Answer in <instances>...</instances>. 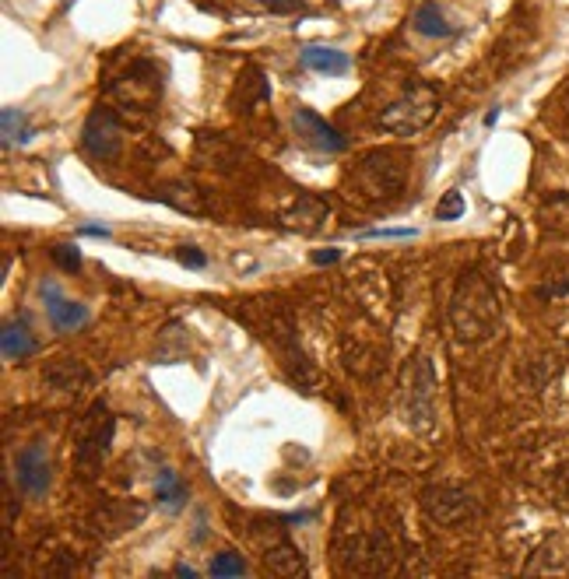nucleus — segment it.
<instances>
[{"label":"nucleus","mask_w":569,"mask_h":579,"mask_svg":"<svg viewBox=\"0 0 569 579\" xmlns=\"http://www.w3.org/2000/svg\"><path fill=\"white\" fill-rule=\"evenodd\" d=\"M538 295L541 299H552V302L569 299V267H555V271H548L545 281H541V288H538Z\"/></svg>","instance_id":"4be33fe9"},{"label":"nucleus","mask_w":569,"mask_h":579,"mask_svg":"<svg viewBox=\"0 0 569 579\" xmlns=\"http://www.w3.org/2000/svg\"><path fill=\"white\" fill-rule=\"evenodd\" d=\"M81 236H102V239H109V229H106V225H81Z\"/></svg>","instance_id":"7c9ffc66"},{"label":"nucleus","mask_w":569,"mask_h":579,"mask_svg":"<svg viewBox=\"0 0 569 579\" xmlns=\"http://www.w3.org/2000/svg\"><path fill=\"white\" fill-rule=\"evenodd\" d=\"M159 201L173 204L176 211H187V215H204V197L197 193V186H190V183L162 186V190H159Z\"/></svg>","instance_id":"6ab92c4d"},{"label":"nucleus","mask_w":569,"mask_h":579,"mask_svg":"<svg viewBox=\"0 0 569 579\" xmlns=\"http://www.w3.org/2000/svg\"><path fill=\"white\" fill-rule=\"evenodd\" d=\"M541 229L559 239H569V193H552L538 211Z\"/></svg>","instance_id":"a211bd4d"},{"label":"nucleus","mask_w":569,"mask_h":579,"mask_svg":"<svg viewBox=\"0 0 569 579\" xmlns=\"http://www.w3.org/2000/svg\"><path fill=\"white\" fill-rule=\"evenodd\" d=\"M408 165L404 151H369L355 169V190L366 201H394L408 183Z\"/></svg>","instance_id":"7ed1b4c3"},{"label":"nucleus","mask_w":569,"mask_h":579,"mask_svg":"<svg viewBox=\"0 0 569 579\" xmlns=\"http://www.w3.org/2000/svg\"><path fill=\"white\" fill-rule=\"evenodd\" d=\"M303 67L306 71H317V74H327V78H341V74L352 71V57L334 46H306L303 50Z\"/></svg>","instance_id":"4468645a"},{"label":"nucleus","mask_w":569,"mask_h":579,"mask_svg":"<svg viewBox=\"0 0 569 579\" xmlns=\"http://www.w3.org/2000/svg\"><path fill=\"white\" fill-rule=\"evenodd\" d=\"M401 415L408 429L433 432L436 425V369L429 355H415L401 372Z\"/></svg>","instance_id":"f03ea898"},{"label":"nucleus","mask_w":569,"mask_h":579,"mask_svg":"<svg viewBox=\"0 0 569 579\" xmlns=\"http://www.w3.org/2000/svg\"><path fill=\"white\" fill-rule=\"evenodd\" d=\"M39 295H43L46 316H50V327L57 330V334H71V330H81L88 323V309L81 306V302L67 299L53 281H43Z\"/></svg>","instance_id":"9b49d317"},{"label":"nucleus","mask_w":569,"mask_h":579,"mask_svg":"<svg viewBox=\"0 0 569 579\" xmlns=\"http://www.w3.org/2000/svg\"><path fill=\"white\" fill-rule=\"evenodd\" d=\"M436 218H440V222H457V218H464V197H461V190H447V197H443V201L436 204Z\"/></svg>","instance_id":"b1692460"},{"label":"nucleus","mask_w":569,"mask_h":579,"mask_svg":"<svg viewBox=\"0 0 569 579\" xmlns=\"http://www.w3.org/2000/svg\"><path fill=\"white\" fill-rule=\"evenodd\" d=\"M338 260H341L338 250H317V253H313V264H320V267H324V264H338Z\"/></svg>","instance_id":"c756f323"},{"label":"nucleus","mask_w":569,"mask_h":579,"mask_svg":"<svg viewBox=\"0 0 569 579\" xmlns=\"http://www.w3.org/2000/svg\"><path fill=\"white\" fill-rule=\"evenodd\" d=\"M292 127H296L299 141L324 151V155H338V151L348 148L345 134H341L338 127H331L324 116L313 113V109H296V113H292Z\"/></svg>","instance_id":"9d476101"},{"label":"nucleus","mask_w":569,"mask_h":579,"mask_svg":"<svg viewBox=\"0 0 569 579\" xmlns=\"http://www.w3.org/2000/svg\"><path fill=\"white\" fill-rule=\"evenodd\" d=\"M113 418L106 415V404H95L92 408V418L85 422L81 429V439H78V471L85 478H95L109 453V443H113Z\"/></svg>","instance_id":"39448f33"},{"label":"nucleus","mask_w":569,"mask_h":579,"mask_svg":"<svg viewBox=\"0 0 569 579\" xmlns=\"http://www.w3.org/2000/svg\"><path fill=\"white\" fill-rule=\"evenodd\" d=\"M436 113H440V95H436L429 85H415V88H408L401 99L390 102V106L383 109L376 127L390 130V134H397V137H411V134H418V130L429 127V123L436 120Z\"/></svg>","instance_id":"20e7f679"},{"label":"nucleus","mask_w":569,"mask_h":579,"mask_svg":"<svg viewBox=\"0 0 569 579\" xmlns=\"http://www.w3.org/2000/svg\"><path fill=\"white\" fill-rule=\"evenodd\" d=\"M36 337H32L29 323L25 320H8L4 330H0V355L8 358V362H25V358L36 355Z\"/></svg>","instance_id":"ddd939ff"},{"label":"nucleus","mask_w":569,"mask_h":579,"mask_svg":"<svg viewBox=\"0 0 569 579\" xmlns=\"http://www.w3.org/2000/svg\"><path fill=\"white\" fill-rule=\"evenodd\" d=\"M415 229H369L362 232V239H415Z\"/></svg>","instance_id":"bb28decb"},{"label":"nucleus","mask_w":569,"mask_h":579,"mask_svg":"<svg viewBox=\"0 0 569 579\" xmlns=\"http://www.w3.org/2000/svg\"><path fill=\"white\" fill-rule=\"evenodd\" d=\"M81 144L88 148V155L102 158V162H113L123 151V123L113 109H95L85 120L81 130Z\"/></svg>","instance_id":"0eeeda50"},{"label":"nucleus","mask_w":569,"mask_h":579,"mask_svg":"<svg viewBox=\"0 0 569 579\" xmlns=\"http://www.w3.org/2000/svg\"><path fill=\"white\" fill-rule=\"evenodd\" d=\"M0 123H4V148H15V144H25L29 141V120H25V113H18V109H4L0 113Z\"/></svg>","instance_id":"412c9836"},{"label":"nucleus","mask_w":569,"mask_h":579,"mask_svg":"<svg viewBox=\"0 0 569 579\" xmlns=\"http://www.w3.org/2000/svg\"><path fill=\"white\" fill-rule=\"evenodd\" d=\"M53 260H57L64 271H78V267H81V253H78V246H71V243H57V246H53Z\"/></svg>","instance_id":"393cba45"},{"label":"nucleus","mask_w":569,"mask_h":579,"mask_svg":"<svg viewBox=\"0 0 569 579\" xmlns=\"http://www.w3.org/2000/svg\"><path fill=\"white\" fill-rule=\"evenodd\" d=\"M264 562H267V569L278 572V576H306V565H303V558H299V548L285 541V537H278V544H267Z\"/></svg>","instance_id":"2eb2a0df"},{"label":"nucleus","mask_w":569,"mask_h":579,"mask_svg":"<svg viewBox=\"0 0 569 579\" xmlns=\"http://www.w3.org/2000/svg\"><path fill=\"white\" fill-rule=\"evenodd\" d=\"M155 499H159L162 506H169V509L183 506V499H187V485L180 481V474L169 471V467H162L159 478H155Z\"/></svg>","instance_id":"aec40b11"},{"label":"nucleus","mask_w":569,"mask_h":579,"mask_svg":"<svg viewBox=\"0 0 569 579\" xmlns=\"http://www.w3.org/2000/svg\"><path fill=\"white\" fill-rule=\"evenodd\" d=\"M43 379L50 386H57V390H81V386L92 379V372L81 362H74V358H60V362H53L50 369L43 372Z\"/></svg>","instance_id":"f3484780"},{"label":"nucleus","mask_w":569,"mask_h":579,"mask_svg":"<svg viewBox=\"0 0 569 579\" xmlns=\"http://www.w3.org/2000/svg\"><path fill=\"white\" fill-rule=\"evenodd\" d=\"M422 509L440 527H461L475 516V499L457 485H433L422 492Z\"/></svg>","instance_id":"423d86ee"},{"label":"nucleus","mask_w":569,"mask_h":579,"mask_svg":"<svg viewBox=\"0 0 569 579\" xmlns=\"http://www.w3.org/2000/svg\"><path fill=\"white\" fill-rule=\"evenodd\" d=\"M18 488H22L29 499H43L50 492L53 481V467H50V453H46V443L36 439L29 443L22 453H18Z\"/></svg>","instance_id":"6e6552de"},{"label":"nucleus","mask_w":569,"mask_h":579,"mask_svg":"<svg viewBox=\"0 0 569 579\" xmlns=\"http://www.w3.org/2000/svg\"><path fill=\"white\" fill-rule=\"evenodd\" d=\"M257 4L271 11V15H292V11H299V0H257Z\"/></svg>","instance_id":"cd10ccee"},{"label":"nucleus","mask_w":569,"mask_h":579,"mask_svg":"<svg viewBox=\"0 0 569 579\" xmlns=\"http://www.w3.org/2000/svg\"><path fill=\"white\" fill-rule=\"evenodd\" d=\"M555 488H559L562 495H569V460L555 471Z\"/></svg>","instance_id":"c85d7f7f"},{"label":"nucleus","mask_w":569,"mask_h":579,"mask_svg":"<svg viewBox=\"0 0 569 579\" xmlns=\"http://www.w3.org/2000/svg\"><path fill=\"white\" fill-rule=\"evenodd\" d=\"M176 576H187V579H194V576H197V569H190V565H176Z\"/></svg>","instance_id":"2f4dec72"},{"label":"nucleus","mask_w":569,"mask_h":579,"mask_svg":"<svg viewBox=\"0 0 569 579\" xmlns=\"http://www.w3.org/2000/svg\"><path fill=\"white\" fill-rule=\"evenodd\" d=\"M503 320V306H499V292L482 271H464L450 299V327H454L457 341L482 344L499 330Z\"/></svg>","instance_id":"f257e3e1"},{"label":"nucleus","mask_w":569,"mask_h":579,"mask_svg":"<svg viewBox=\"0 0 569 579\" xmlns=\"http://www.w3.org/2000/svg\"><path fill=\"white\" fill-rule=\"evenodd\" d=\"M327 215H331L327 201L306 193V197H299L289 211H281V225H285V229H299V232H317V229H324Z\"/></svg>","instance_id":"f8f14e48"},{"label":"nucleus","mask_w":569,"mask_h":579,"mask_svg":"<svg viewBox=\"0 0 569 579\" xmlns=\"http://www.w3.org/2000/svg\"><path fill=\"white\" fill-rule=\"evenodd\" d=\"M113 92L120 95L127 106H141V109H152L155 99H159L162 92V81H159V71H155L148 60H141V64H134L127 74H123L120 81L113 85Z\"/></svg>","instance_id":"1a4fd4ad"},{"label":"nucleus","mask_w":569,"mask_h":579,"mask_svg":"<svg viewBox=\"0 0 569 579\" xmlns=\"http://www.w3.org/2000/svg\"><path fill=\"white\" fill-rule=\"evenodd\" d=\"M415 32L425 39H447V36H454V25L447 22V11H443L440 4L425 0L422 8L415 11Z\"/></svg>","instance_id":"dca6fc26"},{"label":"nucleus","mask_w":569,"mask_h":579,"mask_svg":"<svg viewBox=\"0 0 569 579\" xmlns=\"http://www.w3.org/2000/svg\"><path fill=\"white\" fill-rule=\"evenodd\" d=\"M211 576H246V562L243 555H236V551H222V555L211 562Z\"/></svg>","instance_id":"5701e85b"},{"label":"nucleus","mask_w":569,"mask_h":579,"mask_svg":"<svg viewBox=\"0 0 569 579\" xmlns=\"http://www.w3.org/2000/svg\"><path fill=\"white\" fill-rule=\"evenodd\" d=\"M176 260H180V264H187V267H197V271L208 264V257H204L197 246H180V250H176Z\"/></svg>","instance_id":"a878e982"}]
</instances>
